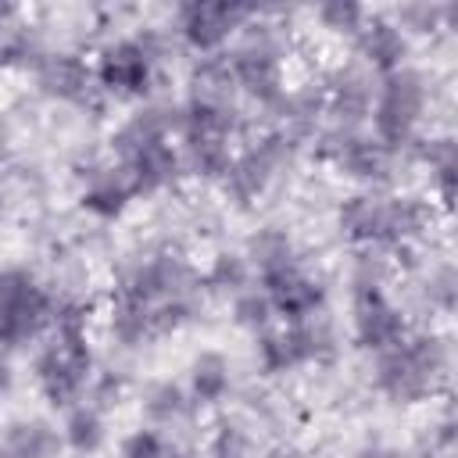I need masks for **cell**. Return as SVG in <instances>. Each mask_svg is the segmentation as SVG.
<instances>
[{"label":"cell","mask_w":458,"mask_h":458,"mask_svg":"<svg viewBox=\"0 0 458 458\" xmlns=\"http://www.w3.org/2000/svg\"><path fill=\"white\" fill-rule=\"evenodd\" d=\"M11 386H14V372H11V361L0 354V397H4Z\"/></svg>","instance_id":"cell-33"},{"label":"cell","mask_w":458,"mask_h":458,"mask_svg":"<svg viewBox=\"0 0 458 458\" xmlns=\"http://www.w3.org/2000/svg\"><path fill=\"white\" fill-rule=\"evenodd\" d=\"M354 458H401L394 447H386V444H365Z\"/></svg>","instance_id":"cell-32"},{"label":"cell","mask_w":458,"mask_h":458,"mask_svg":"<svg viewBox=\"0 0 458 458\" xmlns=\"http://www.w3.org/2000/svg\"><path fill=\"white\" fill-rule=\"evenodd\" d=\"M132 197H136V193H132L129 179H125L118 168H93V172H86L79 204H82V211H89L93 218L111 222V218H118V215L129 208Z\"/></svg>","instance_id":"cell-17"},{"label":"cell","mask_w":458,"mask_h":458,"mask_svg":"<svg viewBox=\"0 0 458 458\" xmlns=\"http://www.w3.org/2000/svg\"><path fill=\"white\" fill-rule=\"evenodd\" d=\"M61 433L47 419H14L4 433V451L11 458H57Z\"/></svg>","instance_id":"cell-19"},{"label":"cell","mask_w":458,"mask_h":458,"mask_svg":"<svg viewBox=\"0 0 458 458\" xmlns=\"http://www.w3.org/2000/svg\"><path fill=\"white\" fill-rule=\"evenodd\" d=\"M326 111L336 118V129H358L372 114L376 86L361 68H336L322 82Z\"/></svg>","instance_id":"cell-13"},{"label":"cell","mask_w":458,"mask_h":458,"mask_svg":"<svg viewBox=\"0 0 458 458\" xmlns=\"http://www.w3.org/2000/svg\"><path fill=\"white\" fill-rule=\"evenodd\" d=\"M36 82L47 97L64 104H86L97 89L93 68L79 54H47L36 68Z\"/></svg>","instance_id":"cell-15"},{"label":"cell","mask_w":458,"mask_h":458,"mask_svg":"<svg viewBox=\"0 0 458 458\" xmlns=\"http://www.w3.org/2000/svg\"><path fill=\"white\" fill-rule=\"evenodd\" d=\"M333 351H336V336L318 315L304 322H290L286 329L258 333V365L268 376H283L301 365L326 361Z\"/></svg>","instance_id":"cell-7"},{"label":"cell","mask_w":458,"mask_h":458,"mask_svg":"<svg viewBox=\"0 0 458 458\" xmlns=\"http://www.w3.org/2000/svg\"><path fill=\"white\" fill-rule=\"evenodd\" d=\"M54 322V297L25 265L0 268V347H21Z\"/></svg>","instance_id":"cell-3"},{"label":"cell","mask_w":458,"mask_h":458,"mask_svg":"<svg viewBox=\"0 0 458 458\" xmlns=\"http://www.w3.org/2000/svg\"><path fill=\"white\" fill-rule=\"evenodd\" d=\"M408 336L404 311L386 297L383 283H354V340L365 351H390Z\"/></svg>","instance_id":"cell-9"},{"label":"cell","mask_w":458,"mask_h":458,"mask_svg":"<svg viewBox=\"0 0 458 458\" xmlns=\"http://www.w3.org/2000/svg\"><path fill=\"white\" fill-rule=\"evenodd\" d=\"M0 143H4V125H0Z\"/></svg>","instance_id":"cell-38"},{"label":"cell","mask_w":458,"mask_h":458,"mask_svg":"<svg viewBox=\"0 0 458 458\" xmlns=\"http://www.w3.org/2000/svg\"><path fill=\"white\" fill-rule=\"evenodd\" d=\"M354 47L361 54L365 64H372L376 72H394L401 64H408V36L394 25V18L383 14H369L361 21V29L354 32Z\"/></svg>","instance_id":"cell-16"},{"label":"cell","mask_w":458,"mask_h":458,"mask_svg":"<svg viewBox=\"0 0 458 458\" xmlns=\"http://www.w3.org/2000/svg\"><path fill=\"white\" fill-rule=\"evenodd\" d=\"M422 161L429 165V182H433L440 204L451 208L454 186H458V154H454V140H451V136L426 140V143H422Z\"/></svg>","instance_id":"cell-21"},{"label":"cell","mask_w":458,"mask_h":458,"mask_svg":"<svg viewBox=\"0 0 458 458\" xmlns=\"http://www.w3.org/2000/svg\"><path fill=\"white\" fill-rule=\"evenodd\" d=\"M165 458H186V454H165Z\"/></svg>","instance_id":"cell-36"},{"label":"cell","mask_w":458,"mask_h":458,"mask_svg":"<svg viewBox=\"0 0 458 458\" xmlns=\"http://www.w3.org/2000/svg\"><path fill=\"white\" fill-rule=\"evenodd\" d=\"M211 458H254L247 429H240L236 422H222L211 437Z\"/></svg>","instance_id":"cell-29"},{"label":"cell","mask_w":458,"mask_h":458,"mask_svg":"<svg viewBox=\"0 0 458 458\" xmlns=\"http://www.w3.org/2000/svg\"><path fill=\"white\" fill-rule=\"evenodd\" d=\"M104 437H107V426H104L100 408L79 404V408L68 411L64 429H61V440H64L75 454H93V451H100V447H104Z\"/></svg>","instance_id":"cell-22"},{"label":"cell","mask_w":458,"mask_h":458,"mask_svg":"<svg viewBox=\"0 0 458 458\" xmlns=\"http://www.w3.org/2000/svg\"><path fill=\"white\" fill-rule=\"evenodd\" d=\"M43 57L47 54L29 29H11L0 39V64H7V68H39Z\"/></svg>","instance_id":"cell-25"},{"label":"cell","mask_w":458,"mask_h":458,"mask_svg":"<svg viewBox=\"0 0 458 458\" xmlns=\"http://www.w3.org/2000/svg\"><path fill=\"white\" fill-rule=\"evenodd\" d=\"M293 157H297V140L286 129L265 132L258 143H250L247 150H240L233 157L229 172L222 175L225 197L233 204H240V208H250Z\"/></svg>","instance_id":"cell-6"},{"label":"cell","mask_w":458,"mask_h":458,"mask_svg":"<svg viewBox=\"0 0 458 458\" xmlns=\"http://www.w3.org/2000/svg\"><path fill=\"white\" fill-rule=\"evenodd\" d=\"M193 408V397L172 383V379H161V383H150L147 386V397H143V411L157 422V426H172L179 419H186Z\"/></svg>","instance_id":"cell-23"},{"label":"cell","mask_w":458,"mask_h":458,"mask_svg":"<svg viewBox=\"0 0 458 458\" xmlns=\"http://www.w3.org/2000/svg\"><path fill=\"white\" fill-rule=\"evenodd\" d=\"M233 390V369L225 354L218 351H200L190 361V397L193 404H218Z\"/></svg>","instance_id":"cell-20"},{"label":"cell","mask_w":458,"mask_h":458,"mask_svg":"<svg viewBox=\"0 0 458 458\" xmlns=\"http://www.w3.org/2000/svg\"><path fill=\"white\" fill-rule=\"evenodd\" d=\"M204 283H208V290H215V293H233V297H236V293L247 290V283H250V261H247L243 254L222 250V254L211 258V268H208Z\"/></svg>","instance_id":"cell-24"},{"label":"cell","mask_w":458,"mask_h":458,"mask_svg":"<svg viewBox=\"0 0 458 458\" xmlns=\"http://www.w3.org/2000/svg\"><path fill=\"white\" fill-rule=\"evenodd\" d=\"M426 297H429V304L440 308V311H451V308H454V268H451V265H440V268L429 272Z\"/></svg>","instance_id":"cell-31"},{"label":"cell","mask_w":458,"mask_h":458,"mask_svg":"<svg viewBox=\"0 0 458 458\" xmlns=\"http://www.w3.org/2000/svg\"><path fill=\"white\" fill-rule=\"evenodd\" d=\"M4 14H11V11H7V7H0V21H4Z\"/></svg>","instance_id":"cell-34"},{"label":"cell","mask_w":458,"mask_h":458,"mask_svg":"<svg viewBox=\"0 0 458 458\" xmlns=\"http://www.w3.org/2000/svg\"><path fill=\"white\" fill-rule=\"evenodd\" d=\"M272 304H268V297L261 293V290H240L236 297H233V322L240 326V329H250V333H265L268 329V322H272Z\"/></svg>","instance_id":"cell-26"},{"label":"cell","mask_w":458,"mask_h":458,"mask_svg":"<svg viewBox=\"0 0 458 458\" xmlns=\"http://www.w3.org/2000/svg\"><path fill=\"white\" fill-rule=\"evenodd\" d=\"M114 157H118V172L129 179L132 193H161V190L175 186L179 175L186 172L172 140H150V143L129 147Z\"/></svg>","instance_id":"cell-12"},{"label":"cell","mask_w":458,"mask_h":458,"mask_svg":"<svg viewBox=\"0 0 458 458\" xmlns=\"http://www.w3.org/2000/svg\"><path fill=\"white\" fill-rule=\"evenodd\" d=\"M114 293L129 297V301H140V304L157 311L168 301L197 297V272L186 265V258H179L172 250L147 254V258H136L132 265L122 268Z\"/></svg>","instance_id":"cell-5"},{"label":"cell","mask_w":458,"mask_h":458,"mask_svg":"<svg viewBox=\"0 0 458 458\" xmlns=\"http://www.w3.org/2000/svg\"><path fill=\"white\" fill-rule=\"evenodd\" d=\"M258 276H261V293L268 297L272 311L283 315L286 322L315 318L322 311V304H326V286L315 276H308L297 258L283 261L276 268H265Z\"/></svg>","instance_id":"cell-10"},{"label":"cell","mask_w":458,"mask_h":458,"mask_svg":"<svg viewBox=\"0 0 458 458\" xmlns=\"http://www.w3.org/2000/svg\"><path fill=\"white\" fill-rule=\"evenodd\" d=\"M254 7L243 4H179L175 7V32L197 54H218L233 32L250 21Z\"/></svg>","instance_id":"cell-8"},{"label":"cell","mask_w":458,"mask_h":458,"mask_svg":"<svg viewBox=\"0 0 458 458\" xmlns=\"http://www.w3.org/2000/svg\"><path fill=\"white\" fill-rule=\"evenodd\" d=\"M0 208H4V190H0Z\"/></svg>","instance_id":"cell-37"},{"label":"cell","mask_w":458,"mask_h":458,"mask_svg":"<svg viewBox=\"0 0 458 458\" xmlns=\"http://www.w3.org/2000/svg\"><path fill=\"white\" fill-rule=\"evenodd\" d=\"M157 64H161V39L154 32L125 36V39L107 43L97 54L93 79H97V89H104L111 97L136 100L154 89Z\"/></svg>","instance_id":"cell-4"},{"label":"cell","mask_w":458,"mask_h":458,"mask_svg":"<svg viewBox=\"0 0 458 458\" xmlns=\"http://www.w3.org/2000/svg\"><path fill=\"white\" fill-rule=\"evenodd\" d=\"M168 447H165V437L157 429H132L125 440H122V458H165Z\"/></svg>","instance_id":"cell-30"},{"label":"cell","mask_w":458,"mask_h":458,"mask_svg":"<svg viewBox=\"0 0 458 458\" xmlns=\"http://www.w3.org/2000/svg\"><path fill=\"white\" fill-rule=\"evenodd\" d=\"M322 154L326 161L354 182H383L390 172V157L372 136H365L361 129H333L322 136Z\"/></svg>","instance_id":"cell-11"},{"label":"cell","mask_w":458,"mask_h":458,"mask_svg":"<svg viewBox=\"0 0 458 458\" xmlns=\"http://www.w3.org/2000/svg\"><path fill=\"white\" fill-rule=\"evenodd\" d=\"M429 104V86L426 75L411 64H401L394 72H386L376 86V100H372V140L386 150L397 154L411 143H419V125Z\"/></svg>","instance_id":"cell-2"},{"label":"cell","mask_w":458,"mask_h":458,"mask_svg":"<svg viewBox=\"0 0 458 458\" xmlns=\"http://www.w3.org/2000/svg\"><path fill=\"white\" fill-rule=\"evenodd\" d=\"M0 458H11V454H7V451H4V447H0Z\"/></svg>","instance_id":"cell-35"},{"label":"cell","mask_w":458,"mask_h":458,"mask_svg":"<svg viewBox=\"0 0 458 458\" xmlns=\"http://www.w3.org/2000/svg\"><path fill=\"white\" fill-rule=\"evenodd\" d=\"M454 14V7H440V4H404V7H397V18H394V25L408 36V32H433V29H440V21L444 18H451Z\"/></svg>","instance_id":"cell-27"},{"label":"cell","mask_w":458,"mask_h":458,"mask_svg":"<svg viewBox=\"0 0 458 458\" xmlns=\"http://www.w3.org/2000/svg\"><path fill=\"white\" fill-rule=\"evenodd\" d=\"M107 329L122 347H143L150 340H157V322H154V308L129 301V297H111V311H107Z\"/></svg>","instance_id":"cell-18"},{"label":"cell","mask_w":458,"mask_h":458,"mask_svg":"<svg viewBox=\"0 0 458 458\" xmlns=\"http://www.w3.org/2000/svg\"><path fill=\"white\" fill-rule=\"evenodd\" d=\"M315 18H318V21H322V29H329V32H347V36H354V32L361 29V21L369 18V11H365V7H358V4L329 0V4H322V7L315 11Z\"/></svg>","instance_id":"cell-28"},{"label":"cell","mask_w":458,"mask_h":458,"mask_svg":"<svg viewBox=\"0 0 458 458\" xmlns=\"http://www.w3.org/2000/svg\"><path fill=\"white\" fill-rule=\"evenodd\" d=\"M447 372V344L437 333H408L376 358V390L397 404L426 401Z\"/></svg>","instance_id":"cell-1"},{"label":"cell","mask_w":458,"mask_h":458,"mask_svg":"<svg viewBox=\"0 0 458 458\" xmlns=\"http://www.w3.org/2000/svg\"><path fill=\"white\" fill-rule=\"evenodd\" d=\"M336 229L344 240L361 247H390V218L386 197L379 193H351L336 208Z\"/></svg>","instance_id":"cell-14"}]
</instances>
